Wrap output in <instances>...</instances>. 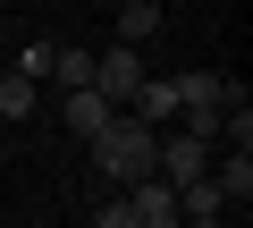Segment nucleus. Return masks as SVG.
Instances as JSON below:
<instances>
[{
	"mask_svg": "<svg viewBox=\"0 0 253 228\" xmlns=\"http://www.w3.org/2000/svg\"><path fill=\"white\" fill-rule=\"evenodd\" d=\"M161 26V0H118V43H152Z\"/></svg>",
	"mask_w": 253,
	"mask_h": 228,
	"instance_id": "obj_7",
	"label": "nucleus"
},
{
	"mask_svg": "<svg viewBox=\"0 0 253 228\" xmlns=\"http://www.w3.org/2000/svg\"><path fill=\"white\" fill-rule=\"evenodd\" d=\"M126 110H144L152 127H169V119H177V76H152V68H144V85L126 93Z\"/></svg>",
	"mask_w": 253,
	"mask_h": 228,
	"instance_id": "obj_5",
	"label": "nucleus"
},
{
	"mask_svg": "<svg viewBox=\"0 0 253 228\" xmlns=\"http://www.w3.org/2000/svg\"><path fill=\"white\" fill-rule=\"evenodd\" d=\"M161 161V127L144 119V110H110V119L93 127V169H101V186H126V178H144Z\"/></svg>",
	"mask_w": 253,
	"mask_h": 228,
	"instance_id": "obj_1",
	"label": "nucleus"
},
{
	"mask_svg": "<svg viewBox=\"0 0 253 228\" xmlns=\"http://www.w3.org/2000/svg\"><path fill=\"white\" fill-rule=\"evenodd\" d=\"M51 51H59V43H26V51H17V68H26V76L42 85V76H51Z\"/></svg>",
	"mask_w": 253,
	"mask_h": 228,
	"instance_id": "obj_9",
	"label": "nucleus"
},
{
	"mask_svg": "<svg viewBox=\"0 0 253 228\" xmlns=\"http://www.w3.org/2000/svg\"><path fill=\"white\" fill-rule=\"evenodd\" d=\"M51 85H59V93H68V85H93V51H84V43H59V51H51Z\"/></svg>",
	"mask_w": 253,
	"mask_h": 228,
	"instance_id": "obj_6",
	"label": "nucleus"
},
{
	"mask_svg": "<svg viewBox=\"0 0 253 228\" xmlns=\"http://www.w3.org/2000/svg\"><path fill=\"white\" fill-rule=\"evenodd\" d=\"M93 85L110 93V101H126L144 85V43H110V51H93Z\"/></svg>",
	"mask_w": 253,
	"mask_h": 228,
	"instance_id": "obj_2",
	"label": "nucleus"
},
{
	"mask_svg": "<svg viewBox=\"0 0 253 228\" xmlns=\"http://www.w3.org/2000/svg\"><path fill=\"white\" fill-rule=\"evenodd\" d=\"M211 152H219V144H203V136H186V127H177V136L161 127V161H152V169H161L169 186H186V178H203V169H211Z\"/></svg>",
	"mask_w": 253,
	"mask_h": 228,
	"instance_id": "obj_3",
	"label": "nucleus"
},
{
	"mask_svg": "<svg viewBox=\"0 0 253 228\" xmlns=\"http://www.w3.org/2000/svg\"><path fill=\"white\" fill-rule=\"evenodd\" d=\"M34 110V76L17 68V76H0V119H26Z\"/></svg>",
	"mask_w": 253,
	"mask_h": 228,
	"instance_id": "obj_8",
	"label": "nucleus"
},
{
	"mask_svg": "<svg viewBox=\"0 0 253 228\" xmlns=\"http://www.w3.org/2000/svg\"><path fill=\"white\" fill-rule=\"evenodd\" d=\"M110 110H118V101H110L101 85H68V93H59V119H68L76 136H93V127L110 119Z\"/></svg>",
	"mask_w": 253,
	"mask_h": 228,
	"instance_id": "obj_4",
	"label": "nucleus"
}]
</instances>
